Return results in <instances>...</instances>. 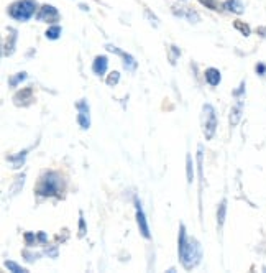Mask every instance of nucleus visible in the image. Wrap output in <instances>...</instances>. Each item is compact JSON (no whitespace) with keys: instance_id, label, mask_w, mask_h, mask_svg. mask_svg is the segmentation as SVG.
<instances>
[{"instance_id":"9","label":"nucleus","mask_w":266,"mask_h":273,"mask_svg":"<svg viewBox=\"0 0 266 273\" xmlns=\"http://www.w3.org/2000/svg\"><path fill=\"white\" fill-rule=\"evenodd\" d=\"M7 33H8V37L3 40V43H2V56L3 58H8L15 53L17 40H19V31H17L15 28H12V26H8L7 28Z\"/></svg>"},{"instance_id":"22","label":"nucleus","mask_w":266,"mask_h":273,"mask_svg":"<svg viewBox=\"0 0 266 273\" xmlns=\"http://www.w3.org/2000/svg\"><path fill=\"white\" fill-rule=\"evenodd\" d=\"M186 178H187L189 185H192V181H194V162H192L191 155L186 156Z\"/></svg>"},{"instance_id":"25","label":"nucleus","mask_w":266,"mask_h":273,"mask_svg":"<svg viewBox=\"0 0 266 273\" xmlns=\"http://www.w3.org/2000/svg\"><path fill=\"white\" fill-rule=\"evenodd\" d=\"M23 240H25V245L28 249L35 247V244L38 242V235H35V232H25L23 234Z\"/></svg>"},{"instance_id":"10","label":"nucleus","mask_w":266,"mask_h":273,"mask_svg":"<svg viewBox=\"0 0 266 273\" xmlns=\"http://www.w3.org/2000/svg\"><path fill=\"white\" fill-rule=\"evenodd\" d=\"M35 102V97H33V87L28 86V87H23L21 91L15 92V96H13V104L17 107H28Z\"/></svg>"},{"instance_id":"6","label":"nucleus","mask_w":266,"mask_h":273,"mask_svg":"<svg viewBox=\"0 0 266 273\" xmlns=\"http://www.w3.org/2000/svg\"><path fill=\"white\" fill-rule=\"evenodd\" d=\"M76 109H78V124L82 130H87L91 127V107H89L87 101L81 99L76 102Z\"/></svg>"},{"instance_id":"31","label":"nucleus","mask_w":266,"mask_h":273,"mask_svg":"<svg viewBox=\"0 0 266 273\" xmlns=\"http://www.w3.org/2000/svg\"><path fill=\"white\" fill-rule=\"evenodd\" d=\"M38 242L40 244H48V235H46V232H38Z\"/></svg>"},{"instance_id":"21","label":"nucleus","mask_w":266,"mask_h":273,"mask_svg":"<svg viewBox=\"0 0 266 273\" xmlns=\"http://www.w3.org/2000/svg\"><path fill=\"white\" fill-rule=\"evenodd\" d=\"M233 28H235L237 31H240V35H243L245 38L251 35V28L245 23V21H242V20H235V21H233Z\"/></svg>"},{"instance_id":"28","label":"nucleus","mask_w":266,"mask_h":273,"mask_svg":"<svg viewBox=\"0 0 266 273\" xmlns=\"http://www.w3.org/2000/svg\"><path fill=\"white\" fill-rule=\"evenodd\" d=\"M245 86H246L245 81H242L240 86H238V89H235V91L232 92V96H233V97H242L243 94H245Z\"/></svg>"},{"instance_id":"30","label":"nucleus","mask_w":266,"mask_h":273,"mask_svg":"<svg viewBox=\"0 0 266 273\" xmlns=\"http://www.w3.org/2000/svg\"><path fill=\"white\" fill-rule=\"evenodd\" d=\"M255 71L258 76H265L266 74V64L265 63H258V64L255 66Z\"/></svg>"},{"instance_id":"2","label":"nucleus","mask_w":266,"mask_h":273,"mask_svg":"<svg viewBox=\"0 0 266 273\" xmlns=\"http://www.w3.org/2000/svg\"><path fill=\"white\" fill-rule=\"evenodd\" d=\"M66 191V180L58 171H44L35 188V192L40 198H62Z\"/></svg>"},{"instance_id":"14","label":"nucleus","mask_w":266,"mask_h":273,"mask_svg":"<svg viewBox=\"0 0 266 273\" xmlns=\"http://www.w3.org/2000/svg\"><path fill=\"white\" fill-rule=\"evenodd\" d=\"M204 78H205V83L212 87H217L222 83V74H220V71L217 68H207L204 73Z\"/></svg>"},{"instance_id":"35","label":"nucleus","mask_w":266,"mask_h":273,"mask_svg":"<svg viewBox=\"0 0 266 273\" xmlns=\"http://www.w3.org/2000/svg\"><path fill=\"white\" fill-rule=\"evenodd\" d=\"M81 7V10H84V12H87L89 10V7L87 5H79Z\"/></svg>"},{"instance_id":"29","label":"nucleus","mask_w":266,"mask_h":273,"mask_svg":"<svg viewBox=\"0 0 266 273\" xmlns=\"http://www.w3.org/2000/svg\"><path fill=\"white\" fill-rule=\"evenodd\" d=\"M21 255H23L25 257V260L26 262H35L38 258V255L37 253H30L28 250H23V252H21Z\"/></svg>"},{"instance_id":"12","label":"nucleus","mask_w":266,"mask_h":273,"mask_svg":"<svg viewBox=\"0 0 266 273\" xmlns=\"http://www.w3.org/2000/svg\"><path fill=\"white\" fill-rule=\"evenodd\" d=\"M242 114H243V101H238L235 105H232L230 109V115H228V122L230 127H237L242 120Z\"/></svg>"},{"instance_id":"15","label":"nucleus","mask_w":266,"mask_h":273,"mask_svg":"<svg viewBox=\"0 0 266 273\" xmlns=\"http://www.w3.org/2000/svg\"><path fill=\"white\" fill-rule=\"evenodd\" d=\"M224 8L230 13H235V15H242V13H245V5H243L242 0H225Z\"/></svg>"},{"instance_id":"5","label":"nucleus","mask_w":266,"mask_h":273,"mask_svg":"<svg viewBox=\"0 0 266 273\" xmlns=\"http://www.w3.org/2000/svg\"><path fill=\"white\" fill-rule=\"evenodd\" d=\"M37 20L41 21V23H49V25H56L58 21L61 20V15L58 12V8L55 5H49V3H44L38 8L37 13Z\"/></svg>"},{"instance_id":"23","label":"nucleus","mask_w":266,"mask_h":273,"mask_svg":"<svg viewBox=\"0 0 266 273\" xmlns=\"http://www.w3.org/2000/svg\"><path fill=\"white\" fill-rule=\"evenodd\" d=\"M181 56V50H179L178 46H176V44H171V46L168 48V58H169V63L171 64H176V60H178V58Z\"/></svg>"},{"instance_id":"16","label":"nucleus","mask_w":266,"mask_h":273,"mask_svg":"<svg viewBox=\"0 0 266 273\" xmlns=\"http://www.w3.org/2000/svg\"><path fill=\"white\" fill-rule=\"evenodd\" d=\"M225 217H227V199H222L217 206V226L219 229H222L225 224Z\"/></svg>"},{"instance_id":"4","label":"nucleus","mask_w":266,"mask_h":273,"mask_svg":"<svg viewBox=\"0 0 266 273\" xmlns=\"http://www.w3.org/2000/svg\"><path fill=\"white\" fill-rule=\"evenodd\" d=\"M201 122H202V133H204L205 140H212L215 135V132H217V112H215L214 105L212 104H204L202 105V117H201Z\"/></svg>"},{"instance_id":"26","label":"nucleus","mask_w":266,"mask_h":273,"mask_svg":"<svg viewBox=\"0 0 266 273\" xmlns=\"http://www.w3.org/2000/svg\"><path fill=\"white\" fill-rule=\"evenodd\" d=\"M5 267L8 268V272H13V273H26V268H25V267L19 265V263L13 262V260H7V262H5Z\"/></svg>"},{"instance_id":"8","label":"nucleus","mask_w":266,"mask_h":273,"mask_svg":"<svg viewBox=\"0 0 266 273\" xmlns=\"http://www.w3.org/2000/svg\"><path fill=\"white\" fill-rule=\"evenodd\" d=\"M135 209H137V212H135V217H137V226H138L140 234H142L143 237H145V239H151L150 226H148L146 216H145V212H143L142 203H140V199H138V198H135Z\"/></svg>"},{"instance_id":"19","label":"nucleus","mask_w":266,"mask_h":273,"mask_svg":"<svg viewBox=\"0 0 266 273\" xmlns=\"http://www.w3.org/2000/svg\"><path fill=\"white\" fill-rule=\"evenodd\" d=\"M199 2L204 5L205 8H209L212 12H224V3H220L219 0H199Z\"/></svg>"},{"instance_id":"13","label":"nucleus","mask_w":266,"mask_h":273,"mask_svg":"<svg viewBox=\"0 0 266 273\" xmlns=\"http://www.w3.org/2000/svg\"><path fill=\"white\" fill-rule=\"evenodd\" d=\"M28 151H30V150L26 148V150L19 151L17 155H8V156H7V162L12 165L13 169H20V168L25 165V162H26V156H28Z\"/></svg>"},{"instance_id":"17","label":"nucleus","mask_w":266,"mask_h":273,"mask_svg":"<svg viewBox=\"0 0 266 273\" xmlns=\"http://www.w3.org/2000/svg\"><path fill=\"white\" fill-rule=\"evenodd\" d=\"M25 178H26V174L25 173H21L19 174V176L15 178V181H13V185L10 186V194L12 196H15V194H19V192L23 189V185H25Z\"/></svg>"},{"instance_id":"1","label":"nucleus","mask_w":266,"mask_h":273,"mask_svg":"<svg viewBox=\"0 0 266 273\" xmlns=\"http://www.w3.org/2000/svg\"><path fill=\"white\" fill-rule=\"evenodd\" d=\"M178 255L181 260L183 267L186 270H192L194 267H197L201 263L202 258V247L197 239H191L187 237L186 227L184 224L179 226V235H178Z\"/></svg>"},{"instance_id":"34","label":"nucleus","mask_w":266,"mask_h":273,"mask_svg":"<svg viewBox=\"0 0 266 273\" xmlns=\"http://www.w3.org/2000/svg\"><path fill=\"white\" fill-rule=\"evenodd\" d=\"M146 17H148V19H150V20H151V23H155V25H158V19H156V17H155V15H151V13H150V10H146Z\"/></svg>"},{"instance_id":"11","label":"nucleus","mask_w":266,"mask_h":273,"mask_svg":"<svg viewBox=\"0 0 266 273\" xmlns=\"http://www.w3.org/2000/svg\"><path fill=\"white\" fill-rule=\"evenodd\" d=\"M107 69H109V58L105 55H99L94 58L92 61V73L99 76V78H102V76H105Z\"/></svg>"},{"instance_id":"7","label":"nucleus","mask_w":266,"mask_h":273,"mask_svg":"<svg viewBox=\"0 0 266 273\" xmlns=\"http://www.w3.org/2000/svg\"><path fill=\"white\" fill-rule=\"evenodd\" d=\"M105 50L107 51H110V53H114V55L117 56H120L122 60H123V68L130 71V73H133V71H137L138 68V63L137 60L132 56V55H128V53H125V51H122L120 48H117L115 44H110V43H107L105 44Z\"/></svg>"},{"instance_id":"33","label":"nucleus","mask_w":266,"mask_h":273,"mask_svg":"<svg viewBox=\"0 0 266 273\" xmlns=\"http://www.w3.org/2000/svg\"><path fill=\"white\" fill-rule=\"evenodd\" d=\"M256 33H258L260 37L266 38V26H260V28H256Z\"/></svg>"},{"instance_id":"24","label":"nucleus","mask_w":266,"mask_h":273,"mask_svg":"<svg viewBox=\"0 0 266 273\" xmlns=\"http://www.w3.org/2000/svg\"><path fill=\"white\" fill-rule=\"evenodd\" d=\"M119 83H120V73H119V71H112V73L107 76V79H105V84L109 87H115Z\"/></svg>"},{"instance_id":"18","label":"nucleus","mask_w":266,"mask_h":273,"mask_svg":"<svg viewBox=\"0 0 266 273\" xmlns=\"http://www.w3.org/2000/svg\"><path fill=\"white\" fill-rule=\"evenodd\" d=\"M26 78H28V74L25 73V71H21V73H17V74H13L8 78V86L10 87H19V84H21L23 81H26Z\"/></svg>"},{"instance_id":"32","label":"nucleus","mask_w":266,"mask_h":273,"mask_svg":"<svg viewBox=\"0 0 266 273\" xmlns=\"http://www.w3.org/2000/svg\"><path fill=\"white\" fill-rule=\"evenodd\" d=\"M46 253L49 255V257L56 258L58 257V245H53V249H46Z\"/></svg>"},{"instance_id":"3","label":"nucleus","mask_w":266,"mask_h":273,"mask_svg":"<svg viewBox=\"0 0 266 273\" xmlns=\"http://www.w3.org/2000/svg\"><path fill=\"white\" fill-rule=\"evenodd\" d=\"M7 13L10 19L23 23L38 13V2L37 0H17L8 5Z\"/></svg>"},{"instance_id":"20","label":"nucleus","mask_w":266,"mask_h":273,"mask_svg":"<svg viewBox=\"0 0 266 273\" xmlns=\"http://www.w3.org/2000/svg\"><path fill=\"white\" fill-rule=\"evenodd\" d=\"M61 33H62V28L60 25H51L46 31H44V37H46L48 40H53V42H55V40H58L61 37Z\"/></svg>"},{"instance_id":"27","label":"nucleus","mask_w":266,"mask_h":273,"mask_svg":"<svg viewBox=\"0 0 266 273\" xmlns=\"http://www.w3.org/2000/svg\"><path fill=\"white\" fill-rule=\"evenodd\" d=\"M85 232H87V227H85V219L82 216V212H79V237H84Z\"/></svg>"}]
</instances>
